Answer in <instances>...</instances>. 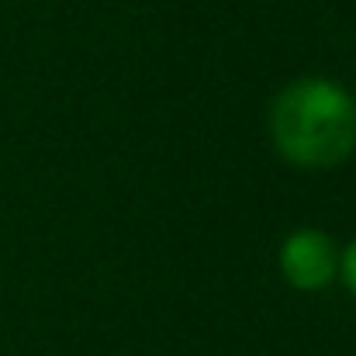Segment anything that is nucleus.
Returning <instances> with one entry per match:
<instances>
[{"mask_svg": "<svg viewBox=\"0 0 356 356\" xmlns=\"http://www.w3.org/2000/svg\"><path fill=\"white\" fill-rule=\"evenodd\" d=\"M277 152L301 170H332L356 149L353 94L325 76L287 83L270 108Z\"/></svg>", "mask_w": 356, "mask_h": 356, "instance_id": "f257e3e1", "label": "nucleus"}, {"mask_svg": "<svg viewBox=\"0 0 356 356\" xmlns=\"http://www.w3.org/2000/svg\"><path fill=\"white\" fill-rule=\"evenodd\" d=\"M280 273L294 291H325L339 273V249L318 229H298L280 245Z\"/></svg>", "mask_w": 356, "mask_h": 356, "instance_id": "f03ea898", "label": "nucleus"}, {"mask_svg": "<svg viewBox=\"0 0 356 356\" xmlns=\"http://www.w3.org/2000/svg\"><path fill=\"white\" fill-rule=\"evenodd\" d=\"M339 277H343V284L356 294V238L339 252Z\"/></svg>", "mask_w": 356, "mask_h": 356, "instance_id": "7ed1b4c3", "label": "nucleus"}]
</instances>
